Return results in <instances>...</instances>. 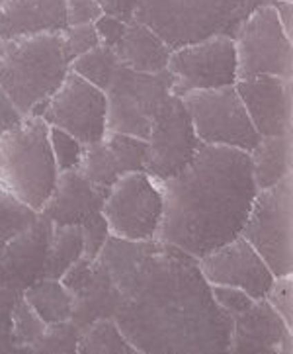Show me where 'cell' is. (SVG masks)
Segmentation results:
<instances>
[{"label": "cell", "mask_w": 293, "mask_h": 354, "mask_svg": "<svg viewBox=\"0 0 293 354\" xmlns=\"http://www.w3.org/2000/svg\"><path fill=\"white\" fill-rule=\"evenodd\" d=\"M293 353V333L292 329L285 333L280 341V348H278V354H292Z\"/></svg>", "instance_id": "cell-40"}, {"label": "cell", "mask_w": 293, "mask_h": 354, "mask_svg": "<svg viewBox=\"0 0 293 354\" xmlns=\"http://www.w3.org/2000/svg\"><path fill=\"white\" fill-rule=\"evenodd\" d=\"M39 115L47 126L73 136L82 145L96 143L108 133L106 94L73 71L44 104Z\"/></svg>", "instance_id": "cell-13"}, {"label": "cell", "mask_w": 293, "mask_h": 354, "mask_svg": "<svg viewBox=\"0 0 293 354\" xmlns=\"http://www.w3.org/2000/svg\"><path fill=\"white\" fill-rule=\"evenodd\" d=\"M104 217L112 237L151 241L162 217V188L146 171L127 172L112 184L104 202Z\"/></svg>", "instance_id": "cell-10"}, {"label": "cell", "mask_w": 293, "mask_h": 354, "mask_svg": "<svg viewBox=\"0 0 293 354\" xmlns=\"http://www.w3.org/2000/svg\"><path fill=\"white\" fill-rule=\"evenodd\" d=\"M202 141L180 96L172 94L157 110L146 138V169L158 183L176 176L190 165Z\"/></svg>", "instance_id": "cell-15"}, {"label": "cell", "mask_w": 293, "mask_h": 354, "mask_svg": "<svg viewBox=\"0 0 293 354\" xmlns=\"http://www.w3.org/2000/svg\"><path fill=\"white\" fill-rule=\"evenodd\" d=\"M211 286V296H214L215 304L223 309V311H227L231 317H235L238 313L247 311L252 306V301H254L245 290L235 288V286Z\"/></svg>", "instance_id": "cell-34"}, {"label": "cell", "mask_w": 293, "mask_h": 354, "mask_svg": "<svg viewBox=\"0 0 293 354\" xmlns=\"http://www.w3.org/2000/svg\"><path fill=\"white\" fill-rule=\"evenodd\" d=\"M160 188L162 217L155 239L196 259L240 235L258 192L247 151L203 143L190 165Z\"/></svg>", "instance_id": "cell-2"}, {"label": "cell", "mask_w": 293, "mask_h": 354, "mask_svg": "<svg viewBox=\"0 0 293 354\" xmlns=\"http://www.w3.org/2000/svg\"><path fill=\"white\" fill-rule=\"evenodd\" d=\"M0 6H2V0H0Z\"/></svg>", "instance_id": "cell-43"}, {"label": "cell", "mask_w": 293, "mask_h": 354, "mask_svg": "<svg viewBox=\"0 0 293 354\" xmlns=\"http://www.w3.org/2000/svg\"><path fill=\"white\" fill-rule=\"evenodd\" d=\"M120 65H122V61L117 59L112 47L96 46L91 51L73 59L68 65V71L77 73L79 77L88 80L91 84L98 86L100 91H106Z\"/></svg>", "instance_id": "cell-27"}, {"label": "cell", "mask_w": 293, "mask_h": 354, "mask_svg": "<svg viewBox=\"0 0 293 354\" xmlns=\"http://www.w3.org/2000/svg\"><path fill=\"white\" fill-rule=\"evenodd\" d=\"M20 290L0 288V354L20 353L12 341V308Z\"/></svg>", "instance_id": "cell-33"}, {"label": "cell", "mask_w": 293, "mask_h": 354, "mask_svg": "<svg viewBox=\"0 0 293 354\" xmlns=\"http://www.w3.org/2000/svg\"><path fill=\"white\" fill-rule=\"evenodd\" d=\"M79 354H139L113 319H98L80 329Z\"/></svg>", "instance_id": "cell-26"}, {"label": "cell", "mask_w": 293, "mask_h": 354, "mask_svg": "<svg viewBox=\"0 0 293 354\" xmlns=\"http://www.w3.org/2000/svg\"><path fill=\"white\" fill-rule=\"evenodd\" d=\"M104 14H110L113 18H120L124 22L133 20L139 0H98Z\"/></svg>", "instance_id": "cell-38"}, {"label": "cell", "mask_w": 293, "mask_h": 354, "mask_svg": "<svg viewBox=\"0 0 293 354\" xmlns=\"http://www.w3.org/2000/svg\"><path fill=\"white\" fill-rule=\"evenodd\" d=\"M125 24L127 22L120 20V18H113L110 14H102L100 18L94 22V28H96V34H98L100 46L112 47V49L117 46L125 32Z\"/></svg>", "instance_id": "cell-36"}, {"label": "cell", "mask_w": 293, "mask_h": 354, "mask_svg": "<svg viewBox=\"0 0 293 354\" xmlns=\"http://www.w3.org/2000/svg\"><path fill=\"white\" fill-rule=\"evenodd\" d=\"M84 254V231L77 225H53L47 245L44 278L59 280Z\"/></svg>", "instance_id": "cell-25"}, {"label": "cell", "mask_w": 293, "mask_h": 354, "mask_svg": "<svg viewBox=\"0 0 293 354\" xmlns=\"http://www.w3.org/2000/svg\"><path fill=\"white\" fill-rule=\"evenodd\" d=\"M293 176L258 190L240 229V237L268 264L274 276L293 274Z\"/></svg>", "instance_id": "cell-7"}, {"label": "cell", "mask_w": 293, "mask_h": 354, "mask_svg": "<svg viewBox=\"0 0 293 354\" xmlns=\"http://www.w3.org/2000/svg\"><path fill=\"white\" fill-rule=\"evenodd\" d=\"M110 190L92 184L86 176L75 171L59 172L55 188L39 214L53 225H77L84 231V254L96 257L110 237L104 217V202Z\"/></svg>", "instance_id": "cell-12"}, {"label": "cell", "mask_w": 293, "mask_h": 354, "mask_svg": "<svg viewBox=\"0 0 293 354\" xmlns=\"http://www.w3.org/2000/svg\"><path fill=\"white\" fill-rule=\"evenodd\" d=\"M233 86L260 138L292 133V79L262 75L238 79Z\"/></svg>", "instance_id": "cell-18"}, {"label": "cell", "mask_w": 293, "mask_h": 354, "mask_svg": "<svg viewBox=\"0 0 293 354\" xmlns=\"http://www.w3.org/2000/svg\"><path fill=\"white\" fill-rule=\"evenodd\" d=\"M49 143H51V151L55 157L57 171L65 172L79 169L82 149H84L79 139H75L57 127H49Z\"/></svg>", "instance_id": "cell-30"}, {"label": "cell", "mask_w": 293, "mask_h": 354, "mask_svg": "<svg viewBox=\"0 0 293 354\" xmlns=\"http://www.w3.org/2000/svg\"><path fill=\"white\" fill-rule=\"evenodd\" d=\"M198 264L209 284L235 286L245 290L252 299L266 296L274 282L268 264L240 235L200 257Z\"/></svg>", "instance_id": "cell-17"}, {"label": "cell", "mask_w": 293, "mask_h": 354, "mask_svg": "<svg viewBox=\"0 0 293 354\" xmlns=\"http://www.w3.org/2000/svg\"><path fill=\"white\" fill-rule=\"evenodd\" d=\"M180 98L203 145H223L250 153L260 141L235 86L190 91Z\"/></svg>", "instance_id": "cell-9"}, {"label": "cell", "mask_w": 293, "mask_h": 354, "mask_svg": "<svg viewBox=\"0 0 293 354\" xmlns=\"http://www.w3.org/2000/svg\"><path fill=\"white\" fill-rule=\"evenodd\" d=\"M53 223L0 188V288L20 290L44 278Z\"/></svg>", "instance_id": "cell-5"}, {"label": "cell", "mask_w": 293, "mask_h": 354, "mask_svg": "<svg viewBox=\"0 0 293 354\" xmlns=\"http://www.w3.org/2000/svg\"><path fill=\"white\" fill-rule=\"evenodd\" d=\"M240 0H139L137 22L149 26L170 47L178 49L214 35L231 37V20Z\"/></svg>", "instance_id": "cell-6"}, {"label": "cell", "mask_w": 293, "mask_h": 354, "mask_svg": "<svg viewBox=\"0 0 293 354\" xmlns=\"http://www.w3.org/2000/svg\"><path fill=\"white\" fill-rule=\"evenodd\" d=\"M23 115L18 112V108L12 104V100L6 96V92L0 86V138L10 131L12 127H16L22 122Z\"/></svg>", "instance_id": "cell-37"}, {"label": "cell", "mask_w": 293, "mask_h": 354, "mask_svg": "<svg viewBox=\"0 0 293 354\" xmlns=\"http://www.w3.org/2000/svg\"><path fill=\"white\" fill-rule=\"evenodd\" d=\"M167 71L172 75V94L214 91L237 82V59L233 39L214 35L190 46L172 49Z\"/></svg>", "instance_id": "cell-14"}, {"label": "cell", "mask_w": 293, "mask_h": 354, "mask_svg": "<svg viewBox=\"0 0 293 354\" xmlns=\"http://www.w3.org/2000/svg\"><path fill=\"white\" fill-rule=\"evenodd\" d=\"M237 80L250 77L293 79V46L272 4L252 12L233 37Z\"/></svg>", "instance_id": "cell-11"}, {"label": "cell", "mask_w": 293, "mask_h": 354, "mask_svg": "<svg viewBox=\"0 0 293 354\" xmlns=\"http://www.w3.org/2000/svg\"><path fill=\"white\" fill-rule=\"evenodd\" d=\"M61 32L4 41L0 86L22 115H39L68 73Z\"/></svg>", "instance_id": "cell-3"}, {"label": "cell", "mask_w": 293, "mask_h": 354, "mask_svg": "<svg viewBox=\"0 0 293 354\" xmlns=\"http://www.w3.org/2000/svg\"><path fill=\"white\" fill-rule=\"evenodd\" d=\"M290 327L264 299H254L252 306L233 317L229 353L278 354L280 341ZM293 331V329H292Z\"/></svg>", "instance_id": "cell-21"}, {"label": "cell", "mask_w": 293, "mask_h": 354, "mask_svg": "<svg viewBox=\"0 0 293 354\" xmlns=\"http://www.w3.org/2000/svg\"><path fill=\"white\" fill-rule=\"evenodd\" d=\"M146 169V141L108 131L100 141L88 143L82 149L79 169L92 184L110 190L112 184L127 172Z\"/></svg>", "instance_id": "cell-19"}, {"label": "cell", "mask_w": 293, "mask_h": 354, "mask_svg": "<svg viewBox=\"0 0 293 354\" xmlns=\"http://www.w3.org/2000/svg\"><path fill=\"white\" fill-rule=\"evenodd\" d=\"M23 299L34 308V311L49 323L70 319L73 313V294L68 292L61 280L53 278H39L34 284L22 290Z\"/></svg>", "instance_id": "cell-24"}, {"label": "cell", "mask_w": 293, "mask_h": 354, "mask_svg": "<svg viewBox=\"0 0 293 354\" xmlns=\"http://www.w3.org/2000/svg\"><path fill=\"white\" fill-rule=\"evenodd\" d=\"M65 10L67 26L94 24L104 14L98 0H65Z\"/></svg>", "instance_id": "cell-35"}, {"label": "cell", "mask_w": 293, "mask_h": 354, "mask_svg": "<svg viewBox=\"0 0 293 354\" xmlns=\"http://www.w3.org/2000/svg\"><path fill=\"white\" fill-rule=\"evenodd\" d=\"M46 327V321L35 313L34 308L23 299L20 292L12 308V341L16 344V348L20 353L32 354L34 344L41 339Z\"/></svg>", "instance_id": "cell-28"}, {"label": "cell", "mask_w": 293, "mask_h": 354, "mask_svg": "<svg viewBox=\"0 0 293 354\" xmlns=\"http://www.w3.org/2000/svg\"><path fill=\"white\" fill-rule=\"evenodd\" d=\"M59 280L73 294L70 321L79 329H84L98 319L115 317L122 296L98 257L92 259L82 254Z\"/></svg>", "instance_id": "cell-16"}, {"label": "cell", "mask_w": 293, "mask_h": 354, "mask_svg": "<svg viewBox=\"0 0 293 354\" xmlns=\"http://www.w3.org/2000/svg\"><path fill=\"white\" fill-rule=\"evenodd\" d=\"M264 299L282 317L283 323L293 329V274L274 276V282L268 288Z\"/></svg>", "instance_id": "cell-32"}, {"label": "cell", "mask_w": 293, "mask_h": 354, "mask_svg": "<svg viewBox=\"0 0 293 354\" xmlns=\"http://www.w3.org/2000/svg\"><path fill=\"white\" fill-rule=\"evenodd\" d=\"M266 2H270V4H274V2H278V0H266Z\"/></svg>", "instance_id": "cell-42"}, {"label": "cell", "mask_w": 293, "mask_h": 354, "mask_svg": "<svg viewBox=\"0 0 293 354\" xmlns=\"http://www.w3.org/2000/svg\"><path fill=\"white\" fill-rule=\"evenodd\" d=\"M122 65L139 73H162L167 71L172 53L160 37L149 26L137 22L135 18L125 24V32L120 44L113 47Z\"/></svg>", "instance_id": "cell-22"}, {"label": "cell", "mask_w": 293, "mask_h": 354, "mask_svg": "<svg viewBox=\"0 0 293 354\" xmlns=\"http://www.w3.org/2000/svg\"><path fill=\"white\" fill-rule=\"evenodd\" d=\"M67 28L65 0H2L0 39L10 41L37 34H55Z\"/></svg>", "instance_id": "cell-20"}, {"label": "cell", "mask_w": 293, "mask_h": 354, "mask_svg": "<svg viewBox=\"0 0 293 354\" xmlns=\"http://www.w3.org/2000/svg\"><path fill=\"white\" fill-rule=\"evenodd\" d=\"M49 126L41 115L22 122L0 138V188L35 212H41L57 183Z\"/></svg>", "instance_id": "cell-4"}, {"label": "cell", "mask_w": 293, "mask_h": 354, "mask_svg": "<svg viewBox=\"0 0 293 354\" xmlns=\"http://www.w3.org/2000/svg\"><path fill=\"white\" fill-rule=\"evenodd\" d=\"M292 133L260 138L254 149L248 153L252 165V176L258 190L270 188L292 174Z\"/></svg>", "instance_id": "cell-23"}, {"label": "cell", "mask_w": 293, "mask_h": 354, "mask_svg": "<svg viewBox=\"0 0 293 354\" xmlns=\"http://www.w3.org/2000/svg\"><path fill=\"white\" fill-rule=\"evenodd\" d=\"M120 290L113 321L139 354L229 353L233 317L198 259L164 241L108 237L96 254Z\"/></svg>", "instance_id": "cell-1"}, {"label": "cell", "mask_w": 293, "mask_h": 354, "mask_svg": "<svg viewBox=\"0 0 293 354\" xmlns=\"http://www.w3.org/2000/svg\"><path fill=\"white\" fill-rule=\"evenodd\" d=\"M174 79L169 71L139 73L120 65L108 88V131L145 139L157 110L172 96Z\"/></svg>", "instance_id": "cell-8"}, {"label": "cell", "mask_w": 293, "mask_h": 354, "mask_svg": "<svg viewBox=\"0 0 293 354\" xmlns=\"http://www.w3.org/2000/svg\"><path fill=\"white\" fill-rule=\"evenodd\" d=\"M79 339L80 329L70 319L49 323L41 339L34 344L32 354H75Z\"/></svg>", "instance_id": "cell-29"}, {"label": "cell", "mask_w": 293, "mask_h": 354, "mask_svg": "<svg viewBox=\"0 0 293 354\" xmlns=\"http://www.w3.org/2000/svg\"><path fill=\"white\" fill-rule=\"evenodd\" d=\"M63 49H65V57L68 59V63L73 59H77L82 53L91 51L96 46H100L98 41V34L94 24H77V26H67L63 32Z\"/></svg>", "instance_id": "cell-31"}, {"label": "cell", "mask_w": 293, "mask_h": 354, "mask_svg": "<svg viewBox=\"0 0 293 354\" xmlns=\"http://www.w3.org/2000/svg\"><path fill=\"white\" fill-rule=\"evenodd\" d=\"M272 6H274V10H276V16H278V20H280V24H282L285 35H287L290 39H293V4H292V0H278V2H274Z\"/></svg>", "instance_id": "cell-39"}, {"label": "cell", "mask_w": 293, "mask_h": 354, "mask_svg": "<svg viewBox=\"0 0 293 354\" xmlns=\"http://www.w3.org/2000/svg\"><path fill=\"white\" fill-rule=\"evenodd\" d=\"M2 47H4V41L0 39V53H2Z\"/></svg>", "instance_id": "cell-41"}]
</instances>
